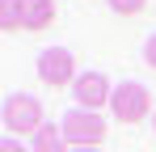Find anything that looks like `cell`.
Here are the masks:
<instances>
[{"label": "cell", "instance_id": "obj_3", "mask_svg": "<svg viewBox=\"0 0 156 152\" xmlns=\"http://www.w3.org/2000/svg\"><path fill=\"white\" fill-rule=\"evenodd\" d=\"M4 127H9V135H38L42 131V101L30 97V93H13V97L4 101Z\"/></svg>", "mask_w": 156, "mask_h": 152}, {"label": "cell", "instance_id": "obj_8", "mask_svg": "<svg viewBox=\"0 0 156 152\" xmlns=\"http://www.w3.org/2000/svg\"><path fill=\"white\" fill-rule=\"evenodd\" d=\"M110 9L118 17H139V13H148V0H110Z\"/></svg>", "mask_w": 156, "mask_h": 152}, {"label": "cell", "instance_id": "obj_7", "mask_svg": "<svg viewBox=\"0 0 156 152\" xmlns=\"http://www.w3.org/2000/svg\"><path fill=\"white\" fill-rule=\"evenodd\" d=\"M34 152H72V144H68V135H63V127L59 123H47L38 135H34Z\"/></svg>", "mask_w": 156, "mask_h": 152}, {"label": "cell", "instance_id": "obj_13", "mask_svg": "<svg viewBox=\"0 0 156 152\" xmlns=\"http://www.w3.org/2000/svg\"><path fill=\"white\" fill-rule=\"evenodd\" d=\"M152 131H156V114H152Z\"/></svg>", "mask_w": 156, "mask_h": 152}, {"label": "cell", "instance_id": "obj_9", "mask_svg": "<svg viewBox=\"0 0 156 152\" xmlns=\"http://www.w3.org/2000/svg\"><path fill=\"white\" fill-rule=\"evenodd\" d=\"M0 21L4 30H17V0H0Z\"/></svg>", "mask_w": 156, "mask_h": 152}, {"label": "cell", "instance_id": "obj_4", "mask_svg": "<svg viewBox=\"0 0 156 152\" xmlns=\"http://www.w3.org/2000/svg\"><path fill=\"white\" fill-rule=\"evenodd\" d=\"M38 80L51 85V89H68L76 85V59L68 47H47L38 55Z\"/></svg>", "mask_w": 156, "mask_h": 152}, {"label": "cell", "instance_id": "obj_6", "mask_svg": "<svg viewBox=\"0 0 156 152\" xmlns=\"http://www.w3.org/2000/svg\"><path fill=\"white\" fill-rule=\"evenodd\" d=\"M59 17V9H55V0H17V30H47L55 25Z\"/></svg>", "mask_w": 156, "mask_h": 152}, {"label": "cell", "instance_id": "obj_11", "mask_svg": "<svg viewBox=\"0 0 156 152\" xmlns=\"http://www.w3.org/2000/svg\"><path fill=\"white\" fill-rule=\"evenodd\" d=\"M0 152H26V148L17 144V135H4V144H0Z\"/></svg>", "mask_w": 156, "mask_h": 152}, {"label": "cell", "instance_id": "obj_1", "mask_svg": "<svg viewBox=\"0 0 156 152\" xmlns=\"http://www.w3.org/2000/svg\"><path fill=\"white\" fill-rule=\"evenodd\" d=\"M59 127H63V135H68V144L72 148H101V139L110 135V127H105L101 114H93V110H68L63 118H59Z\"/></svg>", "mask_w": 156, "mask_h": 152}, {"label": "cell", "instance_id": "obj_12", "mask_svg": "<svg viewBox=\"0 0 156 152\" xmlns=\"http://www.w3.org/2000/svg\"><path fill=\"white\" fill-rule=\"evenodd\" d=\"M72 152H101V148H72Z\"/></svg>", "mask_w": 156, "mask_h": 152}, {"label": "cell", "instance_id": "obj_5", "mask_svg": "<svg viewBox=\"0 0 156 152\" xmlns=\"http://www.w3.org/2000/svg\"><path fill=\"white\" fill-rule=\"evenodd\" d=\"M72 97L80 101V110H101L105 101L114 97V89H110V80H105L101 72H84V76H76V85H72Z\"/></svg>", "mask_w": 156, "mask_h": 152}, {"label": "cell", "instance_id": "obj_10", "mask_svg": "<svg viewBox=\"0 0 156 152\" xmlns=\"http://www.w3.org/2000/svg\"><path fill=\"white\" fill-rule=\"evenodd\" d=\"M144 63H148V68H156V34L144 42Z\"/></svg>", "mask_w": 156, "mask_h": 152}, {"label": "cell", "instance_id": "obj_2", "mask_svg": "<svg viewBox=\"0 0 156 152\" xmlns=\"http://www.w3.org/2000/svg\"><path fill=\"white\" fill-rule=\"evenodd\" d=\"M110 110H114L118 123L135 127V123H144V118L152 114V93H148L139 80H122V85L114 89V97H110Z\"/></svg>", "mask_w": 156, "mask_h": 152}]
</instances>
